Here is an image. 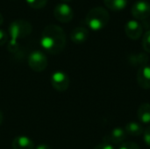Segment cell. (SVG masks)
<instances>
[{
	"label": "cell",
	"mask_w": 150,
	"mask_h": 149,
	"mask_svg": "<svg viewBox=\"0 0 150 149\" xmlns=\"http://www.w3.org/2000/svg\"><path fill=\"white\" fill-rule=\"evenodd\" d=\"M127 134L125 129L121 127H115L104 137L103 142L109 143L113 146L115 144H122L127 139Z\"/></svg>",
	"instance_id": "9c48e42d"
},
{
	"label": "cell",
	"mask_w": 150,
	"mask_h": 149,
	"mask_svg": "<svg viewBox=\"0 0 150 149\" xmlns=\"http://www.w3.org/2000/svg\"><path fill=\"white\" fill-rule=\"evenodd\" d=\"M131 13L135 20H143L150 16V4L146 0L136 1L131 8Z\"/></svg>",
	"instance_id": "8992f818"
},
{
	"label": "cell",
	"mask_w": 150,
	"mask_h": 149,
	"mask_svg": "<svg viewBox=\"0 0 150 149\" xmlns=\"http://www.w3.org/2000/svg\"><path fill=\"white\" fill-rule=\"evenodd\" d=\"M137 118L138 120L142 124H149L150 123V104L144 103L142 104L137 111Z\"/></svg>",
	"instance_id": "4fadbf2b"
},
{
	"label": "cell",
	"mask_w": 150,
	"mask_h": 149,
	"mask_svg": "<svg viewBox=\"0 0 150 149\" xmlns=\"http://www.w3.org/2000/svg\"><path fill=\"white\" fill-rule=\"evenodd\" d=\"M85 21L89 28L93 31H99L108 25L110 21V14L105 8L97 6L89 11Z\"/></svg>",
	"instance_id": "7a4b0ae2"
},
{
	"label": "cell",
	"mask_w": 150,
	"mask_h": 149,
	"mask_svg": "<svg viewBox=\"0 0 150 149\" xmlns=\"http://www.w3.org/2000/svg\"><path fill=\"white\" fill-rule=\"evenodd\" d=\"M33 27L30 22L25 19H16L12 21L9 26L8 32L11 40L17 41L18 39H23L32 32Z\"/></svg>",
	"instance_id": "3957f363"
},
{
	"label": "cell",
	"mask_w": 150,
	"mask_h": 149,
	"mask_svg": "<svg viewBox=\"0 0 150 149\" xmlns=\"http://www.w3.org/2000/svg\"><path fill=\"white\" fill-rule=\"evenodd\" d=\"M47 58L46 54L39 50L33 51L28 56V65L35 72H42L47 67Z\"/></svg>",
	"instance_id": "277c9868"
},
{
	"label": "cell",
	"mask_w": 150,
	"mask_h": 149,
	"mask_svg": "<svg viewBox=\"0 0 150 149\" xmlns=\"http://www.w3.org/2000/svg\"><path fill=\"white\" fill-rule=\"evenodd\" d=\"M7 41H8V33L4 30L0 29V46L4 45Z\"/></svg>",
	"instance_id": "ffe728a7"
},
{
	"label": "cell",
	"mask_w": 150,
	"mask_h": 149,
	"mask_svg": "<svg viewBox=\"0 0 150 149\" xmlns=\"http://www.w3.org/2000/svg\"><path fill=\"white\" fill-rule=\"evenodd\" d=\"M125 32L129 39L136 40L142 37L143 33V27L138 20L132 19L127 21L125 25Z\"/></svg>",
	"instance_id": "ba28073f"
},
{
	"label": "cell",
	"mask_w": 150,
	"mask_h": 149,
	"mask_svg": "<svg viewBox=\"0 0 150 149\" xmlns=\"http://www.w3.org/2000/svg\"><path fill=\"white\" fill-rule=\"evenodd\" d=\"M35 149H51V148L49 146L46 145V144H40L39 146L36 147Z\"/></svg>",
	"instance_id": "603a6c76"
},
{
	"label": "cell",
	"mask_w": 150,
	"mask_h": 149,
	"mask_svg": "<svg viewBox=\"0 0 150 149\" xmlns=\"http://www.w3.org/2000/svg\"><path fill=\"white\" fill-rule=\"evenodd\" d=\"M93 149H115V148L112 144L105 143V142H102V143L98 144V146H96Z\"/></svg>",
	"instance_id": "7402d4cb"
},
{
	"label": "cell",
	"mask_w": 150,
	"mask_h": 149,
	"mask_svg": "<svg viewBox=\"0 0 150 149\" xmlns=\"http://www.w3.org/2000/svg\"><path fill=\"white\" fill-rule=\"evenodd\" d=\"M11 148L12 149H34V143L29 137L18 135L12 141Z\"/></svg>",
	"instance_id": "7c38bea8"
},
{
	"label": "cell",
	"mask_w": 150,
	"mask_h": 149,
	"mask_svg": "<svg viewBox=\"0 0 150 149\" xmlns=\"http://www.w3.org/2000/svg\"><path fill=\"white\" fill-rule=\"evenodd\" d=\"M27 4L33 9H41L46 4L47 0H25Z\"/></svg>",
	"instance_id": "e0dca14e"
},
{
	"label": "cell",
	"mask_w": 150,
	"mask_h": 149,
	"mask_svg": "<svg viewBox=\"0 0 150 149\" xmlns=\"http://www.w3.org/2000/svg\"><path fill=\"white\" fill-rule=\"evenodd\" d=\"M89 31L83 26H77L70 32V40L76 44H82L88 40Z\"/></svg>",
	"instance_id": "8fae6325"
},
{
	"label": "cell",
	"mask_w": 150,
	"mask_h": 149,
	"mask_svg": "<svg viewBox=\"0 0 150 149\" xmlns=\"http://www.w3.org/2000/svg\"><path fill=\"white\" fill-rule=\"evenodd\" d=\"M62 1H63V2H70L72 0H62Z\"/></svg>",
	"instance_id": "484cf974"
},
{
	"label": "cell",
	"mask_w": 150,
	"mask_h": 149,
	"mask_svg": "<svg viewBox=\"0 0 150 149\" xmlns=\"http://www.w3.org/2000/svg\"><path fill=\"white\" fill-rule=\"evenodd\" d=\"M142 47L147 53H150V30L147 31L143 35Z\"/></svg>",
	"instance_id": "ac0fdd59"
},
{
	"label": "cell",
	"mask_w": 150,
	"mask_h": 149,
	"mask_svg": "<svg viewBox=\"0 0 150 149\" xmlns=\"http://www.w3.org/2000/svg\"><path fill=\"white\" fill-rule=\"evenodd\" d=\"M136 80L139 84V86L144 90H149L150 89V66L149 65H144L142 67H140V68L137 71L136 75Z\"/></svg>",
	"instance_id": "30bf717a"
},
{
	"label": "cell",
	"mask_w": 150,
	"mask_h": 149,
	"mask_svg": "<svg viewBox=\"0 0 150 149\" xmlns=\"http://www.w3.org/2000/svg\"><path fill=\"white\" fill-rule=\"evenodd\" d=\"M143 140L145 143L150 148V126L147 127L143 132Z\"/></svg>",
	"instance_id": "44dd1931"
},
{
	"label": "cell",
	"mask_w": 150,
	"mask_h": 149,
	"mask_svg": "<svg viewBox=\"0 0 150 149\" xmlns=\"http://www.w3.org/2000/svg\"><path fill=\"white\" fill-rule=\"evenodd\" d=\"M2 122H3V113H2V112L0 111V126H1V124H2Z\"/></svg>",
	"instance_id": "d4e9b609"
},
{
	"label": "cell",
	"mask_w": 150,
	"mask_h": 149,
	"mask_svg": "<svg viewBox=\"0 0 150 149\" xmlns=\"http://www.w3.org/2000/svg\"><path fill=\"white\" fill-rule=\"evenodd\" d=\"M119 149H140V147L138 144L134 142L127 141V142H123Z\"/></svg>",
	"instance_id": "d6986e66"
},
{
	"label": "cell",
	"mask_w": 150,
	"mask_h": 149,
	"mask_svg": "<svg viewBox=\"0 0 150 149\" xmlns=\"http://www.w3.org/2000/svg\"><path fill=\"white\" fill-rule=\"evenodd\" d=\"M50 82H51L52 87L59 92L66 91L70 83V80H69L68 75L60 70L53 73Z\"/></svg>",
	"instance_id": "5b68a950"
},
{
	"label": "cell",
	"mask_w": 150,
	"mask_h": 149,
	"mask_svg": "<svg viewBox=\"0 0 150 149\" xmlns=\"http://www.w3.org/2000/svg\"><path fill=\"white\" fill-rule=\"evenodd\" d=\"M54 16L60 22L68 23L72 20L74 17V11L68 4L60 3L56 4L54 9Z\"/></svg>",
	"instance_id": "52a82bcc"
},
{
	"label": "cell",
	"mask_w": 150,
	"mask_h": 149,
	"mask_svg": "<svg viewBox=\"0 0 150 149\" xmlns=\"http://www.w3.org/2000/svg\"><path fill=\"white\" fill-rule=\"evenodd\" d=\"M3 22H4V17H3L2 13L0 12V25L3 24Z\"/></svg>",
	"instance_id": "cb8c5ba5"
},
{
	"label": "cell",
	"mask_w": 150,
	"mask_h": 149,
	"mask_svg": "<svg viewBox=\"0 0 150 149\" xmlns=\"http://www.w3.org/2000/svg\"><path fill=\"white\" fill-rule=\"evenodd\" d=\"M148 60H149V57L145 54H135V55H133L130 57V61L134 65H135L137 63V65H141V67L147 65Z\"/></svg>",
	"instance_id": "2e32d148"
},
{
	"label": "cell",
	"mask_w": 150,
	"mask_h": 149,
	"mask_svg": "<svg viewBox=\"0 0 150 149\" xmlns=\"http://www.w3.org/2000/svg\"><path fill=\"white\" fill-rule=\"evenodd\" d=\"M42 48L51 54L61 53L66 46V35L63 29L56 25H48L42 31L40 40Z\"/></svg>",
	"instance_id": "6da1fadb"
},
{
	"label": "cell",
	"mask_w": 150,
	"mask_h": 149,
	"mask_svg": "<svg viewBox=\"0 0 150 149\" xmlns=\"http://www.w3.org/2000/svg\"><path fill=\"white\" fill-rule=\"evenodd\" d=\"M105 6L112 11H120L124 10L128 3V0H104Z\"/></svg>",
	"instance_id": "9a60e30c"
},
{
	"label": "cell",
	"mask_w": 150,
	"mask_h": 149,
	"mask_svg": "<svg viewBox=\"0 0 150 149\" xmlns=\"http://www.w3.org/2000/svg\"><path fill=\"white\" fill-rule=\"evenodd\" d=\"M125 131L127 134H129L131 136H140L143 134L144 129L142 126L138 122H129L125 126Z\"/></svg>",
	"instance_id": "5bb4252c"
}]
</instances>
